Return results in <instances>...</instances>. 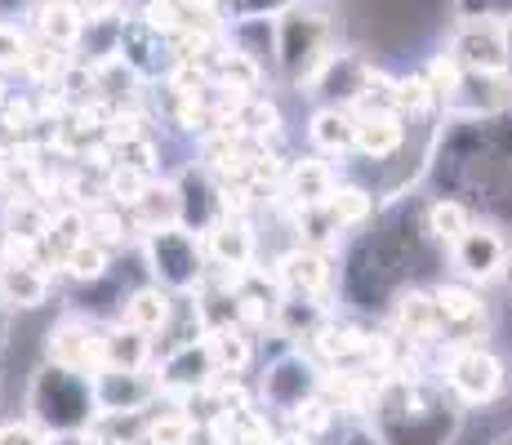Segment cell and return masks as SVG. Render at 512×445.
<instances>
[{
    "label": "cell",
    "instance_id": "6da1fadb",
    "mask_svg": "<svg viewBox=\"0 0 512 445\" xmlns=\"http://www.w3.org/2000/svg\"><path fill=\"white\" fill-rule=\"evenodd\" d=\"M272 54L290 89H308L321 76V67L343 49V23L317 0H294L272 23Z\"/></svg>",
    "mask_w": 512,
    "mask_h": 445
},
{
    "label": "cell",
    "instance_id": "7a4b0ae2",
    "mask_svg": "<svg viewBox=\"0 0 512 445\" xmlns=\"http://www.w3.org/2000/svg\"><path fill=\"white\" fill-rule=\"evenodd\" d=\"M27 410H32V423L45 432H90L98 405H94V388L90 374H72L58 370V365H41L32 379V392H27Z\"/></svg>",
    "mask_w": 512,
    "mask_h": 445
},
{
    "label": "cell",
    "instance_id": "3957f363",
    "mask_svg": "<svg viewBox=\"0 0 512 445\" xmlns=\"http://www.w3.org/2000/svg\"><path fill=\"white\" fill-rule=\"evenodd\" d=\"M446 54L468 76H508V36L499 18H459Z\"/></svg>",
    "mask_w": 512,
    "mask_h": 445
},
{
    "label": "cell",
    "instance_id": "277c9868",
    "mask_svg": "<svg viewBox=\"0 0 512 445\" xmlns=\"http://www.w3.org/2000/svg\"><path fill=\"white\" fill-rule=\"evenodd\" d=\"M147 263H152L161 290H192L201 281V245L183 227H156V232H147Z\"/></svg>",
    "mask_w": 512,
    "mask_h": 445
},
{
    "label": "cell",
    "instance_id": "5b68a950",
    "mask_svg": "<svg viewBox=\"0 0 512 445\" xmlns=\"http://www.w3.org/2000/svg\"><path fill=\"white\" fill-rule=\"evenodd\" d=\"M446 383L464 405H486L504 392V361L486 348H459L450 356Z\"/></svg>",
    "mask_w": 512,
    "mask_h": 445
},
{
    "label": "cell",
    "instance_id": "8992f818",
    "mask_svg": "<svg viewBox=\"0 0 512 445\" xmlns=\"http://www.w3.org/2000/svg\"><path fill=\"white\" fill-rule=\"evenodd\" d=\"M98 343H103V334L90 330L85 321H63L49 330L45 361L58 365V370H72V374H98V365H103Z\"/></svg>",
    "mask_w": 512,
    "mask_h": 445
},
{
    "label": "cell",
    "instance_id": "52a82bcc",
    "mask_svg": "<svg viewBox=\"0 0 512 445\" xmlns=\"http://www.w3.org/2000/svg\"><path fill=\"white\" fill-rule=\"evenodd\" d=\"M450 250H455V267L468 276V281H490V276H499V267H504L508 245H504V236H499L495 227L472 223L468 232L450 245Z\"/></svg>",
    "mask_w": 512,
    "mask_h": 445
},
{
    "label": "cell",
    "instance_id": "ba28073f",
    "mask_svg": "<svg viewBox=\"0 0 512 445\" xmlns=\"http://www.w3.org/2000/svg\"><path fill=\"white\" fill-rule=\"evenodd\" d=\"M277 281L285 294H294V299H312V294H321L330 285V263L321 250H312V245H299V250H290L277 267Z\"/></svg>",
    "mask_w": 512,
    "mask_h": 445
},
{
    "label": "cell",
    "instance_id": "9c48e42d",
    "mask_svg": "<svg viewBox=\"0 0 512 445\" xmlns=\"http://www.w3.org/2000/svg\"><path fill=\"white\" fill-rule=\"evenodd\" d=\"M205 250H210V259L219 267H228V272H245L254 259V232L245 219H214L210 232H205Z\"/></svg>",
    "mask_w": 512,
    "mask_h": 445
},
{
    "label": "cell",
    "instance_id": "30bf717a",
    "mask_svg": "<svg viewBox=\"0 0 512 445\" xmlns=\"http://www.w3.org/2000/svg\"><path fill=\"white\" fill-rule=\"evenodd\" d=\"M308 138L321 156H348L357 147V112L352 107H317L308 121Z\"/></svg>",
    "mask_w": 512,
    "mask_h": 445
},
{
    "label": "cell",
    "instance_id": "8fae6325",
    "mask_svg": "<svg viewBox=\"0 0 512 445\" xmlns=\"http://www.w3.org/2000/svg\"><path fill=\"white\" fill-rule=\"evenodd\" d=\"M406 143V116L397 112H361L357 116V147L352 152L370 156V161H388Z\"/></svg>",
    "mask_w": 512,
    "mask_h": 445
},
{
    "label": "cell",
    "instance_id": "7c38bea8",
    "mask_svg": "<svg viewBox=\"0 0 512 445\" xmlns=\"http://www.w3.org/2000/svg\"><path fill=\"white\" fill-rule=\"evenodd\" d=\"M334 183H339V178H334V170L321 161V156H303V161H294L290 170H285V192L294 196L299 210H317V205H326Z\"/></svg>",
    "mask_w": 512,
    "mask_h": 445
},
{
    "label": "cell",
    "instance_id": "4fadbf2b",
    "mask_svg": "<svg viewBox=\"0 0 512 445\" xmlns=\"http://www.w3.org/2000/svg\"><path fill=\"white\" fill-rule=\"evenodd\" d=\"M36 32L54 49H76L85 36V14L72 0H36Z\"/></svg>",
    "mask_w": 512,
    "mask_h": 445
},
{
    "label": "cell",
    "instance_id": "5bb4252c",
    "mask_svg": "<svg viewBox=\"0 0 512 445\" xmlns=\"http://www.w3.org/2000/svg\"><path fill=\"white\" fill-rule=\"evenodd\" d=\"M49 276L36 263H0V308H41Z\"/></svg>",
    "mask_w": 512,
    "mask_h": 445
},
{
    "label": "cell",
    "instance_id": "9a60e30c",
    "mask_svg": "<svg viewBox=\"0 0 512 445\" xmlns=\"http://www.w3.org/2000/svg\"><path fill=\"white\" fill-rule=\"evenodd\" d=\"M397 330L406 334L410 343H432L446 334V321L437 312V299L423 290H410L397 299Z\"/></svg>",
    "mask_w": 512,
    "mask_h": 445
},
{
    "label": "cell",
    "instance_id": "2e32d148",
    "mask_svg": "<svg viewBox=\"0 0 512 445\" xmlns=\"http://www.w3.org/2000/svg\"><path fill=\"white\" fill-rule=\"evenodd\" d=\"M98 356H103V365L98 370H147V361H152V339L139 330H130V325H116V330L103 334V343H98Z\"/></svg>",
    "mask_w": 512,
    "mask_h": 445
},
{
    "label": "cell",
    "instance_id": "e0dca14e",
    "mask_svg": "<svg viewBox=\"0 0 512 445\" xmlns=\"http://www.w3.org/2000/svg\"><path fill=\"white\" fill-rule=\"evenodd\" d=\"M210 374H214V361L205 348L187 343V348H174L165 356V374L156 388H183V392H205L210 388Z\"/></svg>",
    "mask_w": 512,
    "mask_h": 445
},
{
    "label": "cell",
    "instance_id": "ac0fdd59",
    "mask_svg": "<svg viewBox=\"0 0 512 445\" xmlns=\"http://www.w3.org/2000/svg\"><path fill=\"white\" fill-rule=\"evenodd\" d=\"M170 316H174L170 290H161V285H143V290H134L130 303H125L121 325H130V330H139V334L152 339V334H161L165 325H170Z\"/></svg>",
    "mask_w": 512,
    "mask_h": 445
},
{
    "label": "cell",
    "instance_id": "d6986e66",
    "mask_svg": "<svg viewBox=\"0 0 512 445\" xmlns=\"http://www.w3.org/2000/svg\"><path fill=\"white\" fill-rule=\"evenodd\" d=\"M437 299V312L446 321V330H472L481 321V294L468 290V285H437L432 290Z\"/></svg>",
    "mask_w": 512,
    "mask_h": 445
},
{
    "label": "cell",
    "instance_id": "ffe728a7",
    "mask_svg": "<svg viewBox=\"0 0 512 445\" xmlns=\"http://www.w3.org/2000/svg\"><path fill=\"white\" fill-rule=\"evenodd\" d=\"M214 361V374H241L250 365V339H245L241 325H219L210 330V343H205Z\"/></svg>",
    "mask_w": 512,
    "mask_h": 445
},
{
    "label": "cell",
    "instance_id": "44dd1931",
    "mask_svg": "<svg viewBox=\"0 0 512 445\" xmlns=\"http://www.w3.org/2000/svg\"><path fill=\"white\" fill-rule=\"evenodd\" d=\"M370 192L366 187H357V183H334V192H330V201L321 205L326 210V219L334 223V232L339 227H352V223H361L370 214Z\"/></svg>",
    "mask_w": 512,
    "mask_h": 445
},
{
    "label": "cell",
    "instance_id": "7402d4cb",
    "mask_svg": "<svg viewBox=\"0 0 512 445\" xmlns=\"http://www.w3.org/2000/svg\"><path fill=\"white\" fill-rule=\"evenodd\" d=\"M472 227V214H468V205H459V201H432L428 205V232L437 236V241H446V245H455L459 236H464Z\"/></svg>",
    "mask_w": 512,
    "mask_h": 445
},
{
    "label": "cell",
    "instance_id": "603a6c76",
    "mask_svg": "<svg viewBox=\"0 0 512 445\" xmlns=\"http://www.w3.org/2000/svg\"><path fill=\"white\" fill-rule=\"evenodd\" d=\"M432 103H437V94L428 89L423 72L397 76V89H392V112H397V116H423Z\"/></svg>",
    "mask_w": 512,
    "mask_h": 445
},
{
    "label": "cell",
    "instance_id": "cb8c5ba5",
    "mask_svg": "<svg viewBox=\"0 0 512 445\" xmlns=\"http://www.w3.org/2000/svg\"><path fill=\"white\" fill-rule=\"evenodd\" d=\"M147 187H152V174L134 170V165H112V174H107V196H112L116 205H139L147 196Z\"/></svg>",
    "mask_w": 512,
    "mask_h": 445
},
{
    "label": "cell",
    "instance_id": "d4e9b609",
    "mask_svg": "<svg viewBox=\"0 0 512 445\" xmlns=\"http://www.w3.org/2000/svg\"><path fill=\"white\" fill-rule=\"evenodd\" d=\"M63 267H67V276H72V281H103L107 250H103V245H94V241H81V245H72V250L63 254Z\"/></svg>",
    "mask_w": 512,
    "mask_h": 445
},
{
    "label": "cell",
    "instance_id": "484cf974",
    "mask_svg": "<svg viewBox=\"0 0 512 445\" xmlns=\"http://www.w3.org/2000/svg\"><path fill=\"white\" fill-rule=\"evenodd\" d=\"M196 423L192 414H161L147 423V445H192Z\"/></svg>",
    "mask_w": 512,
    "mask_h": 445
},
{
    "label": "cell",
    "instance_id": "4316f807",
    "mask_svg": "<svg viewBox=\"0 0 512 445\" xmlns=\"http://www.w3.org/2000/svg\"><path fill=\"white\" fill-rule=\"evenodd\" d=\"M23 63H27V36H23V27L0 18V72H23Z\"/></svg>",
    "mask_w": 512,
    "mask_h": 445
},
{
    "label": "cell",
    "instance_id": "83f0119b",
    "mask_svg": "<svg viewBox=\"0 0 512 445\" xmlns=\"http://www.w3.org/2000/svg\"><path fill=\"white\" fill-rule=\"evenodd\" d=\"M223 5H228L232 18H277L294 0H223Z\"/></svg>",
    "mask_w": 512,
    "mask_h": 445
},
{
    "label": "cell",
    "instance_id": "f1b7e54d",
    "mask_svg": "<svg viewBox=\"0 0 512 445\" xmlns=\"http://www.w3.org/2000/svg\"><path fill=\"white\" fill-rule=\"evenodd\" d=\"M0 445H45V432L36 423H5L0 428Z\"/></svg>",
    "mask_w": 512,
    "mask_h": 445
},
{
    "label": "cell",
    "instance_id": "f546056e",
    "mask_svg": "<svg viewBox=\"0 0 512 445\" xmlns=\"http://www.w3.org/2000/svg\"><path fill=\"white\" fill-rule=\"evenodd\" d=\"M76 9H81L85 18H107V14H116V5H121V0H72Z\"/></svg>",
    "mask_w": 512,
    "mask_h": 445
},
{
    "label": "cell",
    "instance_id": "4dcf8cb0",
    "mask_svg": "<svg viewBox=\"0 0 512 445\" xmlns=\"http://www.w3.org/2000/svg\"><path fill=\"white\" fill-rule=\"evenodd\" d=\"M45 445H98V437H90V432H58V437H45Z\"/></svg>",
    "mask_w": 512,
    "mask_h": 445
},
{
    "label": "cell",
    "instance_id": "1f68e13d",
    "mask_svg": "<svg viewBox=\"0 0 512 445\" xmlns=\"http://www.w3.org/2000/svg\"><path fill=\"white\" fill-rule=\"evenodd\" d=\"M14 9H23V0H0V18H5V23H9V14H14Z\"/></svg>",
    "mask_w": 512,
    "mask_h": 445
},
{
    "label": "cell",
    "instance_id": "d6a6232c",
    "mask_svg": "<svg viewBox=\"0 0 512 445\" xmlns=\"http://www.w3.org/2000/svg\"><path fill=\"white\" fill-rule=\"evenodd\" d=\"M504 36H508V76H512V18H504Z\"/></svg>",
    "mask_w": 512,
    "mask_h": 445
},
{
    "label": "cell",
    "instance_id": "836d02e7",
    "mask_svg": "<svg viewBox=\"0 0 512 445\" xmlns=\"http://www.w3.org/2000/svg\"><path fill=\"white\" fill-rule=\"evenodd\" d=\"M499 272H504V281H508V290H512V254H504V267H499Z\"/></svg>",
    "mask_w": 512,
    "mask_h": 445
}]
</instances>
